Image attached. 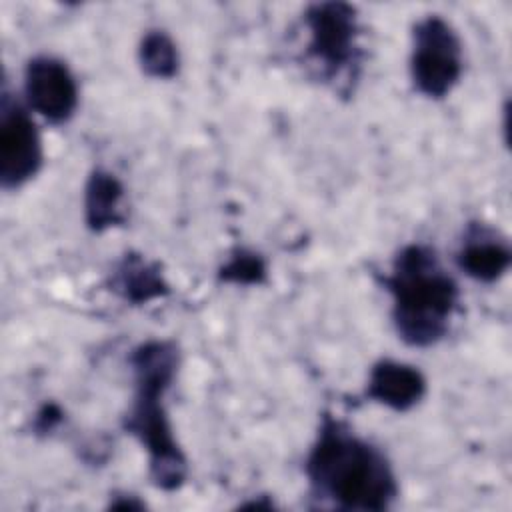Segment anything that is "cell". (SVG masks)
<instances>
[{
  "label": "cell",
  "mask_w": 512,
  "mask_h": 512,
  "mask_svg": "<svg viewBox=\"0 0 512 512\" xmlns=\"http://www.w3.org/2000/svg\"><path fill=\"white\" fill-rule=\"evenodd\" d=\"M138 62L146 76L170 80L178 74L180 54L174 40L164 30H148L138 46Z\"/></svg>",
  "instance_id": "7c38bea8"
},
{
  "label": "cell",
  "mask_w": 512,
  "mask_h": 512,
  "mask_svg": "<svg viewBox=\"0 0 512 512\" xmlns=\"http://www.w3.org/2000/svg\"><path fill=\"white\" fill-rule=\"evenodd\" d=\"M110 508H116V510H142L144 502H140L132 494H120L114 500H110Z\"/></svg>",
  "instance_id": "9a60e30c"
},
{
  "label": "cell",
  "mask_w": 512,
  "mask_h": 512,
  "mask_svg": "<svg viewBox=\"0 0 512 512\" xmlns=\"http://www.w3.org/2000/svg\"><path fill=\"white\" fill-rule=\"evenodd\" d=\"M122 200V182L104 168L92 170L84 186V222L88 230L98 234L124 224L126 214L122 208Z\"/></svg>",
  "instance_id": "8fae6325"
},
{
  "label": "cell",
  "mask_w": 512,
  "mask_h": 512,
  "mask_svg": "<svg viewBox=\"0 0 512 512\" xmlns=\"http://www.w3.org/2000/svg\"><path fill=\"white\" fill-rule=\"evenodd\" d=\"M462 70V42L456 30L438 14L418 20L412 28L410 52L414 90L430 100H442L456 88Z\"/></svg>",
  "instance_id": "5b68a950"
},
{
  "label": "cell",
  "mask_w": 512,
  "mask_h": 512,
  "mask_svg": "<svg viewBox=\"0 0 512 512\" xmlns=\"http://www.w3.org/2000/svg\"><path fill=\"white\" fill-rule=\"evenodd\" d=\"M364 396L394 412H408L426 396V378L412 364L378 360L370 368Z\"/></svg>",
  "instance_id": "ba28073f"
},
{
  "label": "cell",
  "mask_w": 512,
  "mask_h": 512,
  "mask_svg": "<svg viewBox=\"0 0 512 512\" xmlns=\"http://www.w3.org/2000/svg\"><path fill=\"white\" fill-rule=\"evenodd\" d=\"M304 26L308 30L306 58L326 82L350 86L362 66L356 8L346 2L310 4L304 12Z\"/></svg>",
  "instance_id": "277c9868"
},
{
  "label": "cell",
  "mask_w": 512,
  "mask_h": 512,
  "mask_svg": "<svg viewBox=\"0 0 512 512\" xmlns=\"http://www.w3.org/2000/svg\"><path fill=\"white\" fill-rule=\"evenodd\" d=\"M180 352L172 340H146L130 354L134 398L122 418L126 434L134 436L148 454L150 482L164 492L178 490L188 476V462L178 446L164 396L178 372Z\"/></svg>",
  "instance_id": "7a4b0ae2"
},
{
  "label": "cell",
  "mask_w": 512,
  "mask_h": 512,
  "mask_svg": "<svg viewBox=\"0 0 512 512\" xmlns=\"http://www.w3.org/2000/svg\"><path fill=\"white\" fill-rule=\"evenodd\" d=\"M304 474L316 500L340 510L380 512L398 496V482L386 454L332 416L322 414L304 460Z\"/></svg>",
  "instance_id": "6da1fadb"
},
{
  "label": "cell",
  "mask_w": 512,
  "mask_h": 512,
  "mask_svg": "<svg viewBox=\"0 0 512 512\" xmlns=\"http://www.w3.org/2000/svg\"><path fill=\"white\" fill-rule=\"evenodd\" d=\"M456 262L472 280L492 284L508 272L512 252L504 238H498L486 226L472 224L460 244Z\"/></svg>",
  "instance_id": "9c48e42d"
},
{
  "label": "cell",
  "mask_w": 512,
  "mask_h": 512,
  "mask_svg": "<svg viewBox=\"0 0 512 512\" xmlns=\"http://www.w3.org/2000/svg\"><path fill=\"white\" fill-rule=\"evenodd\" d=\"M266 276V260L258 252L246 248L234 250L230 258L218 268V280L224 284L258 286L266 282Z\"/></svg>",
  "instance_id": "4fadbf2b"
},
{
  "label": "cell",
  "mask_w": 512,
  "mask_h": 512,
  "mask_svg": "<svg viewBox=\"0 0 512 512\" xmlns=\"http://www.w3.org/2000/svg\"><path fill=\"white\" fill-rule=\"evenodd\" d=\"M382 286L392 298V324L402 342L426 348L448 334L460 288L434 248L408 244L398 250Z\"/></svg>",
  "instance_id": "3957f363"
},
{
  "label": "cell",
  "mask_w": 512,
  "mask_h": 512,
  "mask_svg": "<svg viewBox=\"0 0 512 512\" xmlns=\"http://www.w3.org/2000/svg\"><path fill=\"white\" fill-rule=\"evenodd\" d=\"M28 106L52 124L68 122L78 108V84L66 62L54 56H34L24 70Z\"/></svg>",
  "instance_id": "52a82bcc"
},
{
  "label": "cell",
  "mask_w": 512,
  "mask_h": 512,
  "mask_svg": "<svg viewBox=\"0 0 512 512\" xmlns=\"http://www.w3.org/2000/svg\"><path fill=\"white\" fill-rule=\"evenodd\" d=\"M44 162L42 140L34 120L4 96L0 112V184L6 190L32 180Z\"/></svg>",
  "instance_id": "8992f818"
},
{
  "label": "cell",
  "mask_w": 512,
  "mask_h": 512,
  "mask_svg": "<svg viewBox=\"0 0 512 512\" xmlns=\"http://www.w3.org/2000/svg\"><path fill=\"white\" fill-rule=\"evenodd\" d=\"M60 422H62V410L58 404L50 402L38 410V414L34 418V430L38 434H50Z\"/></svg>",
  "instance_id": "5bb4252c"
},
{
  "label": "cell",
  "mask_w": 512,
  "mask_h": 512,
  "mask_svg": "<svg viewBox=\"0 0 512 512\" xmlns=\"http://www.w3.org/2000/svg\"><path fill=\"white\" fill-rule=\"evenodd\" d=\"M108 288L132 306H142L170 294V284L160 264L146 260L138 252H128L118 260L108 276Z\"/></svg>",
  "instance_id": "30bf717a"
}]
</instances>
